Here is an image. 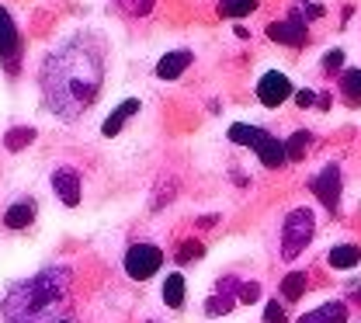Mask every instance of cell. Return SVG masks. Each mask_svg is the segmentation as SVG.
<instances>
[{
	"label": "cell",
	"mask_w": 361,
	"mask_h": 323,
	"mask_svg": "<svg viewBox=\"0 0 361 323\" xmlns=\"http://www.w3.org/2000/svg\"><path fill=\"white\" fill-rule=\"evenodd\" d=\"M108 77V39L101 32H73L42 59L39 87L42 104L59 122H80L104 91Z\"/></svg>",
	"instance_id": "6da1fadb"
},
{
	"label": "cell",
	"mask_w": 361,
	"mask_h": 323,
	"mask_svg": "<svg viewBox=\"0 0 361 323\" xmlns=\"http://www.w3.org/2000/svg\"><path fill=\"white\" fill-rule=\"evenodd\" d=\"M0 323H84L73 268L49 264L14 281L0 299Z\"/></svg>",
	"instance_id": "7a4b0ae2"
},
{
	"label": "cell",
	"mask_w": 361,
	"mask_h": 323,
	"mask_svg": "<svg viewBox=\"0 0 361 323\" xmlns=\"http://www.w3.org/2000/svg\"><path fill=\"white\" fill-rule=\"evenodd\" d=\"M313 233H316V216L310 209H292L285 216V226H281V257L292 261L299 257L310 243H313Z\"/></svg>",
	"instance_id": "3957f363"
},
{
	"label": "cell",
	"mask_w": 361,
	"mask_h": 323,
	"mask_svg": "<svg viewBox=\"0 0 361 323\" xmlns=\"http://www.w3.org/2000/svg\"><path fill=\"white\" fill-rule=\"evenodd\" d=\"M229 139L250 146V150L261 157L264 167H281V164L288 160L285 142H278V139L271 136V133H264V129H254V126H233V129H229Z\"/></svg>",
	"instance_id": "277c9868"
},
{
	"label": "cell",
	"mask_w": 361,
	"mask_h": 323,
	"mask_svg": "<svg viewBox=\"0 0 361 323\" xmlns=\"http://www.w3.org/2000/svg\"><path fill=\"white\" fill-rule=\"evenodd\" d=\"M49 185L56 191V198H59L63 205H70V209L84 202V174H80V167L70 164V160H63V164H56V167L49 171Z\"/></svg>",
	"instance_id": "5b68a950"
},
{
	"label": "cell",
	"mask_w": 361,
	"mask_h": 323,
	"mask_svg": "<svg viewBox=\"0 0 361 323\" xmlns=\"http://www.w3.org/2000/svg\"><path fill=\"white\" fill-rule=\"evenodd\" d=\"M160 264H164V250L153 247V243H133L126 250V275L133 278V281L153 278L160 272Z\"/></svg>",
	"instance_id": "8992f818"
},
{
	"label": "cell",
	"mask_w": 361,
	"mask_h": 323,
	"mask_svg": "<svg viewBox=\"0 0 361 323\" xmlns=\"http://www.w3.org/2000/svg\"><path fill=\"white\" fill-rule=\"evenodd\" d=\"M35 216H39L35 195H14V198L4 205V212H0V226L11 233H25L35 226Z\"/></svg>",
	"instance_id": "52a82bcc"
},
{
	"label": "cell",
	"mask_w": 361,
	"mask_h": 323,
	"mask_svg": "<svg viewBox=\"0 0 361 323\" xmlns=\"http://www.w3.org/2000/svg\"><path fill=\"white\" fill-rule=\"evenodd\" d=\"M288 97H292V80H288L285 73L271 70V73H264V77L257 80V101H261L264 108H278V104H285Z\"/></svg>",
	"instance_id": "ba28073f"
},
{
	"label": "cell",
	"mask_w": 361,
	"mask_h": 323,
	"mask_svg": "<svg viewBox=\"0 0 361 323\" xmlns=\"http://www.w3.org/2000/svg\"><path fill=\"white\" fill-rule=\"evenodd\" d=\"M310 188H313L316 195H319V202L323 205H337V198H341V171L330 164V167H323L319 174H316L313 181H310Z\"/></svg>",
	"instance_id": "9c48e42d"
},
{
	"label": "cell",
	"mask_w": 361,
	"mask_h": 323,
	"mask_svg": "<svg viewBox=\"0 0 361 323\" xmlns=\"http://www.w3.org/2000/svg\"><path fill=\"white\" fill-rule=\"evenodd\" d=\"M18 52H21V35H18V28H14L11 14L0 7V59L14 63V59H18Z\"/></svg>",
	"instance_id": "30bf717a"
},
{
	"label": "cell",
	"mask_w": 361,
	"mask_h": 323,
	"mask_svg": "<svg viewBox=\"0 0 361 323\" xmlns=\"http://www.w3.org/2000/svg\"><path fill=\"white\" fill-rule=\"evenodd\" d=\"M268 35L274 42H285V46H302L306 42V25L302 21H274L268 28Z\"/></svg>",
	"instance_id": "8fae6325"
},
{
	"label": "cell",
	"mask_w": 361,
	"mask_h": 323,
	"mask_svg": "<svg viewBox=\"0 0 361 323\" xmlns=\"http://www.w3.org/2000/svg\"><path fill=\"white\" fill-rule=\"evenodd\" d=\"M299 323H348V306L344 303H323L310 313H302Z\"/></svg>",
	"instance_id": "7c38bea8"
},
{
	"label": "cell",
	"mask_w": 361,
	"mask_h": 323,
	"mask_svg": "<svg viewBox=\"0 0 361 323\" xmlns=\"http://www.w3.org/2000/svg\"><path fill=\"white\" fill-rule=\"evenodd\" d=\"M188 63H191V52H167L160 63H157V77L160 80H174V77H180L184 70H188Z\"/></svg>",
	"instance_id": "4fadbf2b"
},
{
	"label": "cell",
	"mask_w": 361,
	"mask_h": 323,
	"mask_svg": "<svg viewBox=\"0 0 361 323\" xmlns=\"http://www.w3.org/2000/svg\"><path fill=\"white\" fill-rule=\"evenodd\" d=\"M133 111H139V101H126V104H118V108L111 111V118L101 126V133H104V136H118V129L126 126V118H129Z\"/></svg>",
	"instance_id": "5bb4252c"
},
{
	"label": "cell",
	"mask_w": 361,
	"mask_h": 323,
	"mask_svg": "<svg viewBox=\"0 0 361 323\" xmlns=\"http://www.w3.org/2000/svg\"><path fill=\"white\" fill-rule=\"evenodd\" d=\"M326 261H330V268H355L361 261V250L351 247V243H341V247H334V250L326 254Z\"/></svg>",
	"instance_id": "9a60e30c"
},
{
	"label": "cell",
	"mask_w": 361,
	"mask_h": 323,
	"mask_svg": "<svg viewBox=\"0 0 361 323\" xmlns=\"http://www.w3.org/2000/svg\"><path fill=\"white\" fill-rule=\"evenodd\" d=\"M341 97L348 101V104H361V70H348L344 77H341Z\"/></svg>",
	"instance_id": "2e32d148"
},
{
	"label": "cell",
	"mask_w": 361,
	"mask_h": 323,
	"mask_svg": "<svg viewBox=\"0 0 361 323\" xmlns=\"http://www.w3.org/2000/svg\"><path fill=\"white\" fill-rule=\"evenodd\" d=\"M164 303H167L171 310H180V306H184V278L180 275H167V281H164Z\"/></svg>",
	"instance_id": "e0dca14e"
},
{
	"label": "cell",
	"mask_w": 361,
	"mask_h": 323,
	"mask_svg": "<svg viewBox=\"0 0 361 323\" xmlns=\"http://www.w3.org/2000/svg\"><path fill=\"white\" fill-rule=\"evenodd\" d=\"M219 11L226 18H243V14L257 11V0H219Z\"/></svg>",
	"instance_id": "ac0fdd59"
},
{
	"label": "cell",
	"mask_w": 361,
	"mask_h": 323,
	"mask_svg": "<svg viewBox=\"0 0 361 323\" xmlns=\"http://www.w3.org/2000/svg\"><path fill=\"white\" fill-rule=\"evenodd\" d=\"M310 146H313V136L310 133H295V136L288 139V160H302L306 153H310Z\"/></svg>",
	"instance_id": "d6986e66"
},
{
	"label": "cell",
	"mask_w": 361,
	"mask_h": 323,
	"mask_svg": "<svg viewBox=\"0 0 361 323\" xmlns=\"http://www.w3.org/2000/svg\"><path fill=\"white\" fill-rule=\"evenodd\" d=\"M281 292H285L288 303H295V299L306 292V275H288L285 278V285H281Z\"/></svg>",
	"instance_id": "ffe728a7"
},
{
	"label": "cell",
	"mask_w": 361,
	"mask_h": 323,
	"mask_svg": "<svg viewBox=\"0 0 361 323\" xmlns=\"http://www.w3.org/2000/svg\"><path fill=\"white\" fill-rule=\"evenodd\" d=\"M32 136H35L32 129H18V133H11V136H7V146H11V150H21V146H25V139H32Z\"/></svg>",
	"instance_id": "44dd1931"
},
{
	"label": "cell",
	"mask_w": 361,
	"mask_h": 323,
	"mask_svg": "<svg viewBox=\"0 0 361 323\" xmlns=\"http://www.w3.org/2000/svg\"><path fill=\"white\" fill-rule=\"evenodd\" d=\"M264 323H285V313H281V306H278V303H268V310H264Z\"/></svg>",
	"instance_id": "7402d4cb"
},
{
	"label": "cell",
	"mask_w": 361,
	"mask_h": 323,
	"mask_svg": "<svg viewBox=\"0 0 361 323\" xmlns=\"http://www.w3.org/2000/svg\"><path fill=\"white\" fill-rule=\"evenodd\" d=\"M198 254H202V247H198V243H188L178 257H180V261H191V257H198Z\"/></svg>",
	"instance_id": "603a6c76"
},
{
	"label": "cell",
	"mask_w": 361,
	"mask_h": 323,
	"mask_svg": "<svg viewBox=\"0 0 361 323\" xmlns=\"http://www.w3.org/2000/svg\"><path fill=\"white\" fill-rule=\"evenodd\" d=\"M341 59H344L341 52H326V70H334V66H341Z\"/></svg>",
	"instance_id": "cb8c5ba5"
},
{
	"label": "cell",
	"mask_w": 361,
	"mask_h": 323,
	"mask_svg": "<svg viewBox=\"0 0 361 323\" xmlns=\"http://www.w3.org/2000/svg\"><path fill=\"white\" fill-rule=\"evenodd\" d=\"M313 101H316V97H313L310 91H302V94H299V104H302V108H306V104H313Z\"/></svg>",
	"instance_id": "d4e9b609"
}]
</instances>
